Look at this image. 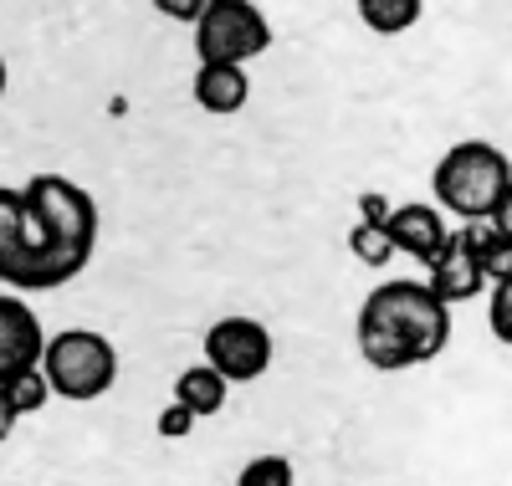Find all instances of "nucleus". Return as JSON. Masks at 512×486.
Returning a JSON list of instances; mask_svg holds the SVG:
<instances>
[{"label": "nucleus", "instance_id": "obj_17", "mask_svg": "<svg viewBox=\"0 0 512 486\" xmlns=\"http://www.w3.org/2000/svg\"><path fill=\"white\" fill-rule=\"evenodd\" d=\"M6 394H11V405H16L21 415H36L41 405L52 400V384H47V374H41V369H31V374L11 379V384H6Z\"/></svg>", "mask_w": 512, "mask_h": 486}, {"label": "nucleus", "instance_id": "obj_18", "mask_svg": "<svg viewBox=\"0 0 512 486\" xmlns=\"http://www.w3.org/2000/svg\"><path fill=\"white\" fill-rule=\"evenodd\" d=\"M487 323H492V333L512 348V272H507L502 282H492V318H487Z\"/></svg>", "mask_w": 512, "mask_h": 486}, {"label": "nucleus", "instance_id": "obj_21", "mask_svg": "<svg viewBox=\"0 0 512 486\" xmlns=\"http://www.w3.org/2000/svg\"><path fill=\"white\" fill-rule=\"evenodd\" d=\"M390 200L384 195H359V220H374V226H384V220H390Z\"/></svg>", "mask_w": 512, "mask_h": 486}, {"label": "nucleus", "instance_id": "obj_12", "mask_svg": "<svg viewBox=\"0 0 512 486\" xmlns=\"http://www.w3.org/2000/svg\"><path fill=\"white\" fill-rule=\"evenodd\" d=\"M226 389H231V384L210 369V364H190V369L175 379V405H185L195 420H200V415H221V410H226Z\"/></svg>", "mask_w": 512, "mask_h": 486}, {"label": "nucleus", "instance_id": "obj_19", "mask_svg": "<svg viewBox=\"0 0 512 486\" xmlns=\"http://www.w3.org/2000/svg\"><path fill=\"white\" fill-rule=\"evenodd\" d=\"M210 6H216V0H154V11L159 16H169V21H185V26H195Z\"/></svg>", "mask_w": 512, "mask_h": 486}, {"label": "nucleus", "instance_id": "obj_7", "mask_svg": "<svg viewBox=\"0 0 512 486\" xmlns=\"http://www.w3.org/2000/svg\"><path fill=\"white\" fill-rule=\"evenodd\" d=\"M205 364L226 384H251L272 369V333L256 318H221L205 328Z\"/></svg>", "mask_w": 512, "mask_h": 486}, {"label": "nucleus", "instance_id": "obj_6", "mask_svg": "<svg viewBox=\"0 0 512 486\" xmlns=\"http://www.w3.org/2000/svg\"><path fill=\"white\" fill-rule=\"evenodd\" d=\"M272 47V26L251 0H216L200 21H195V57L200 62H226L246 67L251 57H262Z\"/></svg>", "mask_w": 512, "mask_h": 486}, {"label": "nucleus", "instance_id": "obj_10", "mask_svg": "<svg viewBox=\"0 0 512 486\" xmlns=\"http://www.w3.org/2000/svg\"><path fill=\"white\" fill-rule=\"evenodd\" d=\"M482 287H487V277H482L477 256H472V241H466V226H461V231L446 236V246L431 261V292L451 307V302H472Z\"/></svg>", "mask_w": 512, "mask_h": 486}, {"label": "nucleus", "instance_id": "obj_11", "mask_svg": "<svg viewBox=\"0 0 512 486\" xmlns=\"http://www.w3.org/2000/svg\"><path fill=\"white\" fill-rule=\"evenodd\" d=\"M195 103L205 108V113H216V118H231V113H241L246 108V98H251V77H246V67H226V62H200V72H195Z\"/></svg>", "mask_w": 512, "mask_h": 486}, {"label": "nucleus", "instance_id": "obj_20", "mask_svg": "<svg viewBox=\"0 0 512 486\" xmlns=\"http://www.w3.org/2000/svg\"><path fill=\"white\" fill-rule=\"evenodd\" d=\"M154 430H159L164 440H180V435H190V430H195V415H190L185 405H164V415L154 420Z\"/></svg>", "mask_w": 512, "mask_h": 486}, {"label": "nucleus", "instance_id": "obj_2", "mask_svg": "<svg viewBox=\"0 0 512 486\" xmlns=\"http://www.w3.org/2000/svg\"><path fill=\"white\" fill-rule=\"evenodd\" d=\"M82 272L88 267L57 246V236L26 205V195L0 190V282H11L16 292H52Z\"/></svg>", "mask_w": 512, "mask_h": 486}, {"label": "nucleus", "instance_id": "obj_4", "mask_svg": "<svg viewBox=\"0 0 512 486\" xmlns=\"http://www.w3.org/2000/svg\"><path fill=\"white\" fill-rule=\"evenodd\" d=\"M41 374H47L52 394H62L72 405L103 400L118 384V348H113V338H103L93 328H67L41 348Z\"/></svg>", "mask_w": 512, "mask_h": 486}, {"label": "nucleus", "instance_id": "obj_14", "mask_svg": "<svg viewBox=\"0 0 512 486\" xmlns=\"http://www.w3.org/2000/svg\"><path fill=\"white\" fill-rule=\"evenodd\" d=\"M359 6V21L374 31V36H400L420 21L425 0H354Z\"/></svg>", "mask_w": 512, "mask_h": 486}, {"label": "nucleus", "instance_id": "obj_16", "mask_svg": "<svg viewBox=\"0 0 512 486\" xmlns=\"http://www.w3.org/2000/svg\"><path fill=\"white\" fill-rule=\"evenodd\" d=\"M236 486H297V471H292L287 456H256V461L241 466Z\"/></svg>", "mask_w": 512, "mask_h": 486}, {"label": "nucleus", "instance_id": "obj_22", "mask_svg": "<svg viewBox=\"0 0 512 486\" xmlns=\"http://www.w3.org/2000/svg\"><path fill=\"white\" fill-rule=\"evenodd\" d=\"M21 425V410L11 405V394L6 389H0V446H6V440H11V430Z\"/></svg>", "mask_w": 512, "mask_h": 486}, {"label": "nucleus", "instance_id": "obj_24", "mask_svg": "<svg viewBox=\"0 0 512 486\" xmlns=\"http://www.w3.org/2000/svg\"><path fill=\"white\" fill-rule=\"evenodd\" d=\"M0 98H6V57H0Z\"/></svg>", "mask_w": 512, "mask_h": 486}, {"label": "nucleus", "instance_id": "obj_5", "mask_svg": "<svg viewBox=\"0 0 512 486\" xmlns=\"http://www.w3.org/2000/svg\"><path fill=\"white\" fill-rule=\"evenodd\" d=\"M21 195L41 215V226L57 236V246L72 251L82 267H88L93 251H98V200L82 185H72L67 174H36V180L21 185Z\"/></svg>", "mask_w": 512, "mask_h": 486}, {"label": "nucleus", "instance_id": "obj_13", "mask_svg": "<svg viewBox=\"0 0 512 486\" xmlns=\"http://www.w3.org/2000/svg\"><path fill=\"white\" fill-rule=\"evenodd\" d=\"M466 241H472V256L487 282H502L512 272V241L492 226V220H466Z\"/></svg>", "mask_w": 512, "mask_h": 486}, {"label": "nucleus", "instance_id": "obj_23", "mask_svg": "<svg viewBox=\"0 0 512 486\" xmlns=\"http://www.w3.org/2000/svg\"><path fill=\"white\" fill-rule=\"evenodd\" d=\"M492 226H497V231L512 241V185L502 190V200H497V210H492Z\"/></svg>", "mask_w": 512, "mask_h": 486}, {"label": "nucleus", "instance_id": "obj_15", "mask_svg": "<svg viewBox=\"0 0 512 486\" xmlns=\"http://www.w3.org/2000/svg\"><path fill=\"white\" fill-rule=\"evenodd\" d=\"M349 251L364 261V267H384V261L395 256V241L384 226H374V220H359V226L349 231Z\"/></svg>", "mask_w": 512, "mask_h": 486}, {"label": "nucleus", "instance_id": "obj_9", "mask_svg": "<svg viewBox=\"0 0 512 486\" xmlns=\"http://www.w3.org/2000/svg\"><path fill=\"white\" fill-rule=\"evenodd\" d=\"M384 231H390V241H395V256H410V261H420V267H431L436 251L451 236L436 205H395L390 220H384Z\"/></svg>", "mask_w": 512, "mask_h": 486}, {"label": "nucleus", "instance_id": "obj_3", "mask_svg": "<svg viewBox=\"0 0 512 486\" xmlns=\"http://www.w3.org/2000/svg\"><path fill=\"white\" fill-rule=\"evenodd\" d=\"M507 185H512V159L482 139L451 144L431 174V190H436L441 210H451L461 220H492Z\"/></svg>", "mask_w": 512, "mask_h": 486}, {"label": "nucleus", "instance_id": "obj_8", "mask_svg": "<svg viewBox=\"0 0 512 486\" xmlns=\"http://www.w3.org/2000/svg\"><path fill=\"white\" fill-rule=\"evenodd\" d=\"M41 348H47V333H41V318L11 292H0V389L11 379L41 369Z\"/></svg>", "mask_w": 512, "mask_h": 486}, {"label": "nucleus", "instance_id": "obj_1", "mask_svg": "<svg viewBox=\"0 0 512 486\" xmlns=\"http://www.w3.org/2000/svg\"><path fill=\"white\" fill-rule=\"evenodd\" d=\"M451 338V307L431 282H379L359 307V353L369 369H415L431 364Z\"/></svg>", "mask_w": 512, "mask_h": 486}]
</instances>
